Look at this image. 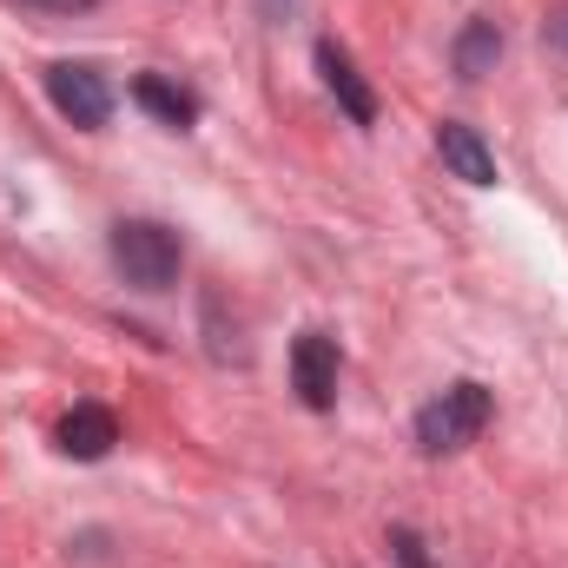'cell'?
I'll list each match as a JSON object with an SVG mask.
<instances>
[{"label":"cell","mask_w":568,"mask_h":568,"mask_svg":"<svg viewBox=\"0 0 568 568\" xmlns=\"http://www.w3.org/2000/svg\"><path fill=\"white\" fill-rule=\"evenodd\" d=\"M113 265L140 291H172L179 284V239L159 219H120L113 225Z\"/></svg>","instance_id":"cell-1"},{"label":"cell","mask_w":568,"mask_h":568,"mask_svg":"<svg viewBox=\"0 0 568 568\" xmlns=\"http://www.w3.org/2000/svg\"><path fill=\"white\" fill-rule=\"evenodd\" d=\"M489 424V390L483 384H449L436 404H424V417H417V443H424L429 456H449V449H463V443H476Z\"/></svg>","instance_id":"cell-2"},{"label":"cell","mask_w":568,"mask_h":568,"mask_svg":"<svg viewBox=\"0 0 568 568\" xmlns=\"http://www.w3.org/2000/svg\"><path fill=\"white\" fill-rule=\"evenodd\" d=\"M47 100L73 120V126H106V113H113V93H106V80L93 73V67H80V60H60V67H47Z\"/></svg>","instance_id":"cell-3"},{"label":"cell","mask_w":568,"mask_h":568,"mask_svg":"<svg viewBox=\"0 0 568 568\" xmlns=\"http://www.w3.org/2000/svg\"><path fill=\"white\" fill-rule=\"evenodd\" d=\"M291 384H297V397L311 410H331L337 404V344L324 331H304L291 344Z\"/></svg>","instance_id":"cell-4"},{"label":"cell","mask_w":568,"mask_h":568,"mask_svg":"<svg viewBox=\"0 0 568 568\" xmlns=\"http://www.w3.org/2000/svg\"><path fill=\"white\" fill-rule=\"evenodd\" d=\"M436 152H443V165H449L463 185H496V152L483 145V133H476V126L443 120V126H436Z\"/></svg>","instance_id":"cell-5"},{"label":"cell","mask_w":568,"mask_h":568,"mask_svg":"<svg viewBox=\"0 0 568 568\" xmlns=\"http://www.w3.org/2000/svg\"><path fill=\"white\" fill-rule=\"evenodd\" d=\"M113 443H120L113 410H100V404H73V410H67V424H60V449H67V456H80V463H100Z\"/></svg>","instance_id":"cell-6"},{"label":"cell","mask_w":568,"mask_h":568,"mask_svg":"<svg viewBox=\"0 0 568 568\" xmlns=\"http://www.w3.org/2000/svg\"><path fill=\"white\" fill-rule=\"evenodd\" d=\"M317 73H324V87L337 93V106H344V113H351L357 126H371V120H377V100H371V87L357 80V67H351V60H344V53H337L331 40L317 47Z\"/></svg>","instance_id":"cell-7"},{"label":"cell","mask_w":568,"mask_h":568,"mask_svg":"<svg viewBox=\"0 0 568 568\" xmlns=\"http://www.w3.org/2000/svg\"><path fill=\"white\" fill-rule=\"evenodd\" d=\"M133 100H140L152 120H165V126H192V120H199V100H192L185 87L159 80V73H140V80H133Z\"/></svg>","instance_id":"cell-8"},{"label":"cell","mask_w":568,"mask_h":568,"mask_svg":"<svg viewBox=\"0 0 568 568\" xmlns=\"http://www.w3.org/2000/svg\"><path fill=\"white\" fill-rule=\"evenodd\" d=\"M496 60H503V33H496V20H469L463 40H456V73H463V80H483Z\"/></svg>","instance_id":"cell-9"},{"label":"cell","mask_w":568,"mask_h":568,"mask_svg":"<svg viewBox=\"0 0 568 568\" xmlns=\"http://www.w3.org/2000/svg\"><path fill=\"white\" fill-rule=\"evenodd\" d=\"M390 542H397V562H404V568H429V562H424V542H417L410 529H397Z\"/></svg>","instance_id":"cell-10"},{"label":"cell","mask_w":568,"mask_h":568,"mask_svg":"<svg viewBox=\"0 0 568 568\" xmlns=\"http://www.w3.org/2000/svg\"><path fill=\"white\" fill-rule=\"evenodd\" d=\"M53 7H80V0H53Z\"/></svg>","instance_id":"cell-11"}]
</instances>
